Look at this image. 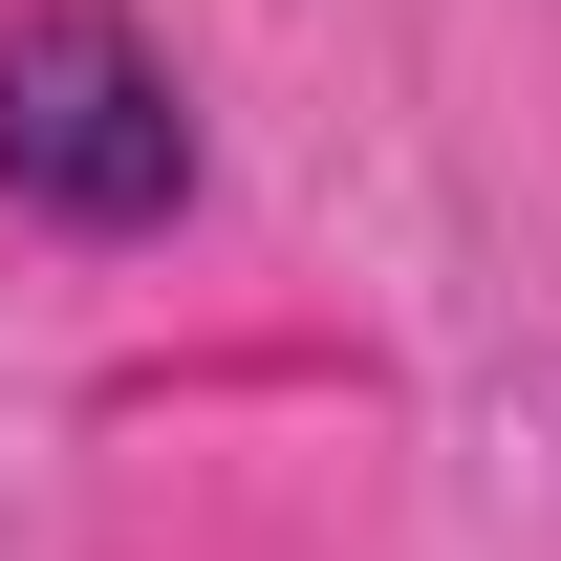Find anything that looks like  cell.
Instances as JSON below:
<instances>
[{
	"instance_id": "obj_1",
	"label": "cell",
	"mask_w": 561,
	"mask_h": 561,
	"mask_svg": "<svg viewBox=\"0 0 561 561\" xmlns=\"http://www.w3.org/2000/svg\"><path fill=\"white\" fill-rule=\"evenodd\" d=\"M0 195L66 216V238H151L195 195V108L108 0H22L0 22Z\"/></svg>"
}]
</instances>
